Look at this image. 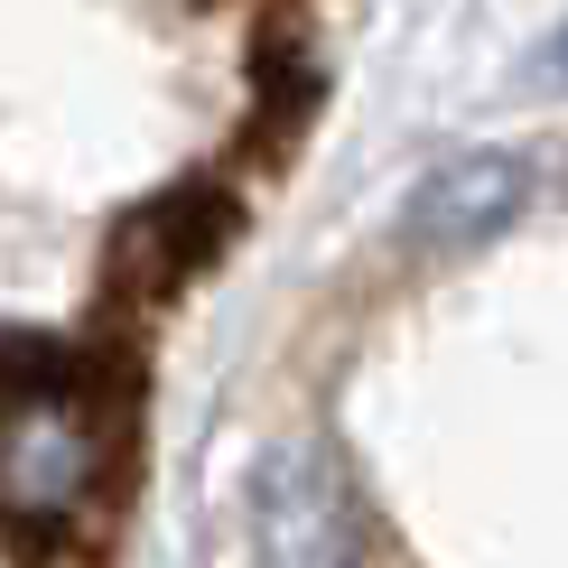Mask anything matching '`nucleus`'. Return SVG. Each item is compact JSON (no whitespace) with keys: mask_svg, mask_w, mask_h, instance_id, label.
Returning a JSON list of instances; mask_svg holds the SVG:
<instances>
[{"mask_svg":"<svg viewBox=\"0 0 568 568\" xmlns=\"http://www.w3.org/2000/svg\"><path fill=\"white\" fill-rule=\"evenodd\" d=\"M559 65H568V29H559Z\"/></svg>","mask_w":568,"mask_h":568,"instance_id":"nucleus-3","label":"nucleus"},{"mask_svg":"<svg viewBox=\"0 0 568 568\" xmlns=\"http://www.w3.org/2000/svg\"><path fill=\"white\" fill-rule=\"evenodd\" d=\"M513 205H523V159H504V150L447 159V169L410 196L400 243H419V252H466V243H485V233L504 224Z\"/></svg>","mask_w":568,"mask_h":568,"instance_id":"nucleus-2","label":"nucleus"},{"mask_svg":"<svg viewBox=\"0 0 568 568\" xmlns=\"http://www.w3.org/2000/svg\"><path fill=\"white\" fill-rule=\"evenodd\" d=\"M252 550L262 568H354L364 559V504L317 438H271L252 466Z\"/></svg>","mask_w":568,"mask_h":568,"instance_id":"nucleus-1","label":"nucleus"}]
</instances>
